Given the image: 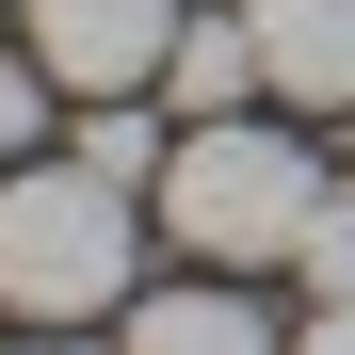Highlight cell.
I'll list each match as a JSON object with an SVG mask.
<instances>
[{"mask_svg": "<svg viewBox=\"0 0 355 355\" xmlns=\"http://www.w3.org/2000/svg\"><path fill=\"white\" fill-rule=\"evenodd\" d=\"M49 146V65H33V49H17V65H0V178H17Z\"/></svg>", "mask_w": 355, "mask_h": 355, "instance_id": "obj_9", "label": "cell"}, {"mask_svg": "<svg viewBox=\"0 0 355 355\" xmlns=\"http://www.w3.org/2000/svg\"><path fill=\"white\" fill-rule=\"evenodd\" d=\"M259 17V81L291 113H355V0H243Z\"/></svg>", "mask_w": 355, "mask_h": 355, "instance_id": "obj_4", "label": "cell"}, {"mask_svg": "<svg viewBox=\"0 0 355 355\" xmlns=\"http://www.w3.org/2000/svg\"><path fill=\"white\" fill-rule=\"evenodd\" d=\"M81 162H97V178H130V194H146V178H162V130H146V113H113V97H97V113H81Z\"/></svg>", "mask_w": 355, "mask_h": 355, "instance_id": "obj_8", "label": "cell"}, {"mask_svg": "<svg viewBox=\"0 0 355 355\" xmlns=\"http://www.w3.org/2000/svg\"><path fill=\"white\" fill-rule=\"evenodd\" d=\"M0 307L17 323L130 307V178H97V162H17L0 178Z\"/></svg>", "mask_w": 355, "mask_h": 355, "instance_id": "obj_1", "label": "cell"}, {"mask_svg": "<svg viewBox=\"0 0 355 355\" xmlns=\"http://www.w3.org/2000/svg\"><path fill=\"white\" fill-rule=\"evenodd\" d=\"M33 355H97V339H65V323H33Z\"/></svg>", "mask_w": 355, "mask_h": 355, "instance_id": "obj_11", "label": "cell"}, {"mask_svg": "<svg viewBox=\"0 0 355 355\" xmlns=\"http://www.w3.org/2000/svg\"><path fill=\"white\" fill-rule=\"evenodd\" d=\"M113 355H275V323L243 291H130V339Z\"/></svg>", "mask_w": 355, "mask_h": 355, "instance_id": "obj_5", "label": "cell"}, {"mask_svg": "<svg viewBox=\"0 0 355 355\" xmlns=\"http://www.w3.org/2000/svg\"><path fill=\"white\" fill-rule=\"evenodd\" d=\"M162 81H178V113H243V97H275V81H259V17H178Z\"/></svg>", "mask_w": 355, "mask_h": 355, "instance_id": "obj_6", "label": "cell"}, {"mask_svg": "<svg viewBox=\"0 0 355 355\" xmlns=\"http://www.w3.org/2000/svg\"><path fill=\"white\" fill-rule=\"evenodd\" d=\"M291 355H355V307H307V339H291Z\"/></svg>", "mask_w": 355, "mask_h": 355, "instance_id": "obj_10", "label": "cell"}, {"mask_svg": "<svg viewBox=\"0 0 355 355\" xmlns=\"http://www.w3.org/2000/svg\"><path fill=\"white\" fill-rule=\"evenodd\" d=\"M17 33L65 97H146L178 49V0H17Z\"/></svg>", "mask_w": 355, "mask_h": 355, "instance_id": "obj_3", "label": "cell"}, {"mask_svg": "<svg viewBox=\"0 0 355 355\" xmlns=\"http://www.w3.org/2000/svg\"><path fill=\"white\" fill-rule=\"evenodd\" d=\"M307 210H323V162L291 146V130H259V113H194L178 162H162V226H178L194 259H226V275L291 259Z\"/></svg>", "mask_w": 355, "mask_h": 355, "instance_id": "obj_2", "label": "cell"}, {"mask_svg": "<svg viewBox=\"0 0 355 355\" xmlns=\"http://www.w3.org/2000/svg\"><path fill=\"white\" fill-rule=\"evenodd\" d=\"M291 291H307V307H355V194H323V210H307V243H291Z\"/></svg>", "mask_w": 355, "mask_h": 355, "instance_id": "obj_7", "label": "cell"}]
</instances>
